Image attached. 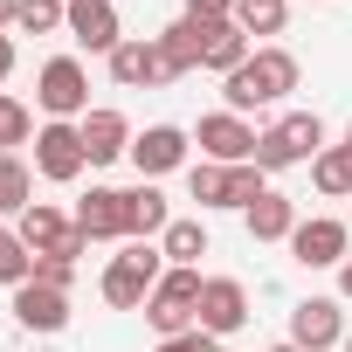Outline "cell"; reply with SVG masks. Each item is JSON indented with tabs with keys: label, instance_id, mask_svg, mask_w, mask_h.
Instances as JSON below:
<instances>
[{
	"label": "cell",
	"instance_id": "obj_34",
	"mask_svg": "<svg viewBox=\"0 0 352 352\" xmlns=\"http://www.w3.org/2000/svg\"><path fill=\"white\" fill-rule=\"evenodd\" d=\"M14 76V35H0V83Z\"/></svg>",
	"mask_w": 352,
	"mask_h": 352
},
{
	"label": "cell",
	"instance_id": "obj_6",
	"mask_svg": "<svg viewBox=\"0 0 352 352\" xmlns=\"http://www.w3.org/2000/svg\"><path fill=\"white\" fill-rule=\"evenodd\" d=\"M83 166H90L83 131L63 124V118H49V124L35 131V173H42V180H56V187H69V180H83Z\"/></svg>",
	"mask_w": 352,
	"mask_h": 352
},
{
	"label": "cell",
	"instance_id": "obj_27",
	"mask_svg": "<svg viewBox=\"0 0 352 352\" xmlns=\"http://www.w3.org/2000/svg\"><path fill=\"white\" fill-rule=\"evenodd\" d=\"M187 194H194L201 208H228V166H214V159L187 166Z\"/></svg>",
	"mask_w": 352,
	"mask_h": 352
},
{
	"label": "cell",
	"instance_id": "obj_12",
	"mask_svg": "<svg viewBox=\"0 0 352 352\" xmlns=\"http://www.w3.org/2000/svg\"><path fill=\"white\" fill-rule=\"evenodd\" d=\"M14 324L21 331H42V338H56L63 324H69V290H56V283H21L14 290Z\"/></svg>",
	"mask_w": 352,
	"mask_h": 352
},
{
	"label": "cell",
	"instance_id": "obj_4",
	"mask_svg": "<svg viewBox=\"0 0 352 352\" xmlns=\"http://www.w3.org/2000/svg\"><path fill=\"white\" fill-rule=\"evenodd\" d=\"M159 276H166V249L124 242V256H111V270H104V304L111 311H145V297H152Z\"/></svg>",
	"mask_w": 352,
	"mask_h": 352
},
{
	"label": "cell",
	"instance_id": "obj_8",
	"mask_svg": "<svg viewBox=\"0 0 352 352\" xmlns=\"http://www.w3.org/2000/svg\"><path fill=\"white\" fill-rule=\"evenodd\" d=\"M290 345L297 352L345 345V297H304V304H290Z\"/></svg>",
	"mask_w": 352,
	"mask_h": 352
},
{
	"label": "cell",
	"instance_id": "obj_40",
	"mask_svg": "<svg viewBox=\"0 0 352 352\" xmlns=\"http://www.w3.org/2000/svg\"><path fill=\"white\" fill-rule=\"evenodd\" d=\"M235 8H249V0H235Z\"/></svg>",
	"mask_w": 352,
	"mask_h": 352
},
{
	"label": "cell",
	"instance_id": "obj_1",
	"mask_svg": "<svg viewBox=\"0 0 352 352\" xmlns=\"http://www.w3.org/2000/svg\"><path fill=\"white\" fill-rule=\"evenodd\" d=\"M290 90H297V56L276 49V42H263L235 76H221V97H228L235 118H242V111H263V104H283Z\"/></svg>",
	"mask_w": 352,
	"mask_h": 352
},
{
	"label": "cell",
	"instance_id": "obj_31",
	"mask_svg": "<svg viewBox=\"0 0 352 352\" xmlns=\"http://www.w3.org/2000/svg\"><path fill=\"white\" fill-rule=\"evenodd\" d=\"M35 283L69 290V283H76V256H56V249H49V256H35Z\"/></svg>",
	"mask_w": 352,
	"mask_h": 352
},
{
	"label": "cell",
	"instance_id": "obj_25",
	"mask_svg": "<svg viewBox=\"0 0 352 352\" xmlns=\"http://www.w3.org/2000/svg\"><path fill=\"white\" fill-rule=\"evenodd\" d=\"M56 28H69V0H21L14 35H56Z\"/></svg>",
	"mask_w": 352,
	"mask_h": 352
},
{
	"label": "cell",
	"instance_id": "obj_19",
	"mask_svg": "<svg viewBox=\"0 0 352 352\" xmlns=\"http://www.w3.org/2000/svg\"><path fill=\"white\" fill-rule=\"evenodd\" d=\"M166 194L152 187V180H138L131 194H124V242H152V235H166Z\"/></svg>",
	"mask_w": 352,
	"mask_h": 352
},
{
	"label": "cell",
	"instance_id": "obj_38",
	"mask_svg": "<svg viewBox=\"0 0 352 352\" xmlns=\"http://www.w3.org/2000/svg\"><path fill=\"white\" fill-rule=\"evenodd\" d=\"M345 352H352V331H345Z\"/></svg>",
	"mask_w": 352,
	"mask_h": 352
},
{
	"label": "cell",
	"instance_id": "obj_35",
	"mask_svg": "<svg viewBox=\"0 0 352 352\" xmlns=\"http://www.w3.org/2000/svg\"><path fill=\"white\" fill-rule=\"evenodd\" d=\"M14 14H21V0H0V35H14Z\"/></svg>",
	"mask_w": 352,
	"mask_h": 352
},
{
	"label": "cell",
	"instance_id": "obj_30",
	"mask_svg": "<svg viewBox=\"0 0 352 352\" xmlns=\"http://www.w3.org/2000/svg\"><path fill=\"white\" fill-rule=\"evenodd\" d=\"M263 194H270V173H263L256 159H249V166H228V208H242V214H249Z\"/></svg>",
	"mask_w": 352,
	"mask_h": 352
},
{
	"label": "cell",
	"instance_id": "obj_21",
	"mask_svg": "<svg viewBox=\"0 0 352 352\" xmlns=\"http://www.w3.org/2000/svg\"><path fill=\"white\" fill-rule=\"evenodd\" d=\"M290 235H297V201L270 187V194L249 208V242H290Z\"/></svg>",
	"mask_w": 352,
	"mask_h": 352
},
{
	"label": "cell",
	"instance_id": "obj_10",
	"mask_svg": "<svg viewBox=\"0 0 352 352\" xmlns=\"http://www.w3.org/2000/svg\"><path fill=\"white\" fill-rule=\"evenodd\" d=\"M345 249H352V228L331 221V214H311V221H297V235H290V256H297L304 270H338Z\"/></svg>",
	"mask_w": 352,
	"mask_h": 352
},
{
	"label": "cell",
	"instance_id": "obj_37",
	"mask_svg": "<svg viewBox=\"0 0 352 352\" xmlns=\"http://www.w3.org/2000/svg\"><path fill=\"white\" fill-rule=\"evenodd\" d=\"M270 352H297V345H290V338H276V345H270Z\"/></svg>",
	"mask_w": 352,
	"mask_h": 352
},
{
	"label": "cell",
	"instance_id": "obj_2",
	"mask_svg": "<svg viewBox=\"0 0 352 352\" xmlns=\"http://www.w3.org/2000/svg\"><path fill=\"white\" fill-rule=\"evenodd\" d=\"M318 152H324V124H318V111H283L276 124L256 131V166H263V173L311 166Z\"/></svg>",
	"mask_w": 352,
	"mask_h": 352
},
{
	"label": "cell",
	"instance_id": "obj_23",
	"mask_svg": "<svg viewBox=\"0 0 352 352\" xmlns=\"http://www.w3.org/2000/svg\"><path fill=\"white\" fill-rule=\"evenodd\" d=\"M159 249H166L173 270H201V256H208V228H201V221H166Z\"/></svg>",
	"mask_w": 352,
	"mask_h": 352
},
{
	"label": "cell",
	"instance_id": "obj_18",
	"mask_svg": "<svg viewBox=\"0 0 352 352\" xmlns=\"http://www.w3.org/2000/svg\"><path fill=\"white\" fill-rule=\"evenodd\" d=\"M14 235H21V242H28L35 256H49V249H63V242L76 235V214H63L56 201H35V208H28V214L14 221Z\"/></svg>",
	"mask_w": 352,
	"mask_h": 352
},
{
	"label": "cell",
	"instance_id": "obj_9",
	"mask_svg": "<svg viewBox=\"0 0 352 352\" xmlns=\"http://www.w3.org/2000/svg\"><path fill=\"white\" fill-rule=\"evenodd\" d=\"M187 145H194V131H180V124H145V131L131 138V166H138V180L180 173V166H187Z\"/></svg>",
	"mask_w": 352,
	"mask_h": 352
},
{
	"label": "cell",
	"instance_id": "obj_11",
	"mask_svg": "<svg viewBox=\"0 0 352 352\" xmlns=\"http://www.w3.org/2000/svg\"><path fill=\"white\" fill-rule=\"evenodd\" d=\"M249 324V290L235 283V276H208L201 283V331L208 338H228V331H242Z\"/></svg>",
	"mask_w": 352,
	"mask_h": 352
},
{
	"label": "cell",
	"instance_id": "obj_36",
	"mask_svg": "<svg viewBox=\"0 0 352 352\" xmlns=\"http://www.w3.org/2000/svg\"><path fill=\"white\" fill-rule=\"evenodd\" d=\"M338 297H345V304H352V256H345V263H338Z\"/></svg>",
	"mask_w": 352,
	"mask_h": 352
},
{
	"label": "cell",
	"instance_id": "obj_17",
	"mask_svg": "<svg viewBox=\"0 0 352 352\" xmlns=\"http://www.w3.org/2000/svg\"><path fill=\"white\" fill-rule=\"evenodd\" d=\"M76 228H83L90 242H124V194H118V187H90V194L76 201Z\"/></svg>",
	"mask_w": 352,
	"mask_h": 352
},
{
	"label": "cell",
	"instance_id": "obj_20",
	"mask_svg": "<svg viewBox=\"0 0 352 352\" xmlns=\"http://www.w3.org/2000/svg\"><path fill=\"white\" fill-rule=\"evenodd\" d=\"M152 42H159V63H166V76H173V83H180L187 69H201V21H187V14H180V21H166Z\"/></svg>",
	"mask_w": 352,
	"mask_h": 352
},
{
	"label": "cell",
	"instance_id": "obj_28",
	"mask_svg": "<svg viewBox=\"0 0 352 352\" xmlns=\"http://www.w3.org/2000/svg\"><path fill=\"white\" fill-rule=\"evenodd\" d=\"M28 138H35V111H28L21 97L0 90V152H14V145H28Z\"/></svg>",
	"mask_w": 352,
	"mask_h": 352
},
{
	"label": "cell",
	"instance_id": "obj_15",
	"mask_svg": "<svg viewBox=\"0 0 352 352\" xmlns=\"http://www.w3.org/2000/svg\"><path fill=\"white\" fill-rule=\"evenodd\" d=\"M69 35H76L90 56H111V49L124 42V21H118L111 0H69Z\"/></svg>",
	"mask_w": 352,
	"mask_h": 352
},
{
	"label": "cell",
	"instance_id": "obj_7",
	"mask_svg": "<svg viewBox=\"0 0 352 352\" xmlns=\"http://www.w3.org/2000/svg\"><path fill=\"white\" fill-rule=\"evenodd\" d=\"M194 145H201V159H214V166H249V159H256V124L235 118V111H208V118L194 124Z\"/></svg>",
	"mask_w": 352,
	"mask_h": 352
},
{
	"label": "cell",
	"instance_id": "obj_24",
	"mask_svg": "<svg viewBox=\"0 0 352 352\" xmlns=\"http://www.w3.org/2000/svg\"><path fill=\"white\" fill-rule=\"evenodd\" d=\"M28 208H35V173H28L14 152H0V214H14V221H21Z\"/></svg>",
	"mask_w": 352,
	"mask_h": 352
},
{
	"label": "cell",
	"instance_id": "obj_5",
	"mask_svg": "<svg viewBox=\"0 0 352 352\" xmlns=\"http://www.w3.org/2000/svg\"><path fill=\"white\" fill-rule=\"evenodd\" d=\"M35 104H42L49 118L76 124V118L90 111V76H83V63H76V56H56V63H42V76H35Z\"/></svg>",
	"mask_w": 352,
	"mask_h": 352
},
{
	"label": "cell",
	"instance_id": "obj_29",
	"mask_svg": "<svg viewBox=\"0 0 352 352\" xmlns=\"http://www.w3.org/2000/svg\"><path fill=\"white\" fill-rule=\"evenodd\" d=\"M235 21H242V35H283L290 0H249V8H235Z\"/></svg>",
	"mask_w": 352,
	"mask_h": 352
},
{
	"label": "cell",
	"instance_id": "obj_26",
	"mask_svg": "<svg viewBox=\"0 0 352 352\" xmlns=\"http://www.w3.org/2000/svg\"><path fill=\"white\" fill-rule=\"evenodd\" d=\"M35 276V249L14 235V228H0V283H8V290H21Z\"/></svg>",
	"mask_w": 352,
	"mask_h": 352
},
{
	"label": "cell",
	"instance_id": "obj_14",
	"mask_svg": "<svg viewBox=\"0 0 352 352\" xmlns=\"http://www.w3.org/2000/svg\"><path fill=\"white\" fill-rule=\"evenodd\" d=\"M76 131H83V152H90V166H111V159H131V124H124V111H83L76 118Z\"/></svg>",
	"mask_w": 352,
	"mask_h": 352
},
{
	"label": "cell",
	"instance_id": "obj_16",
	"mask_svg": "<svg viewBox=\"0 0 352 352\" xmlns=\"http://www.w3.org/2000/svg\"><path fill=\"white\" fill-rule=\"evenodd\" d=\"M249 56H256V49H249L242 21H201V69H214V76H235Z\"/></svg>",
	"mask_w": 352,
	"mask_h": 352
},
{
	"label": "cell",
	"instance_id": "obj_22",
	"mask_svg": "<svg viewBox=\"0 0 352 352\" xmlns=\"http://www.w3.org/2000/svg\"><path fill=\"white\" fill-rule=\"evenodd\" d=\"M311 187H318L324 201H345V194H352V145H324V152L311 159Z\"/></svg>",
	"mask_w": 352,
	"mask_h": 352
},
{
	"label": "cell",
	"instance_id": "obj_33",
	"mask_svg": "<svg viewBox=\"0 0 352 352\" xmlns=\"http://www.w3.org/2000/svg\"><path fill=\"white\" fill-rule=\"evenodd\" d=\"M187 21H235V0H187Z\"/></svg>",
	"mask_w": 352,
	"mask_h": 352
},
{
	"label": "cell",
	"instance_id": "obj_32",
	"mask_svg": "<svg viewBox=\"0 0 352 352\" xmlns=\"http://www.w3.org/2000/svg\"><path fill=\"white\" fill-rule=\"evenodd\" d=\"M152 352H221V345H214V338H208V331L194 324V331H180V338H159Z\"/></svg>",
	"mask_w": 352,
	"mask_h": 352
},
{
	"label": "cell",
	"instance_id": "obj_3",
	"mask_svg": "<svg viewBox=\"0 0 352 352\" xmlns=\"http://www.w3.org/2000/svg\"><path fill=\"white\" fill-rule=\"evenodd\" d=\"M201 270H173L166 263V276L152 283V297H145V324L159 331V338H180V331H194L201 324Z\"/></svg>",
	"mask_w": 352,
	"mask_h": 352
},
{
	"label": "cell",
	"instance_id": "obj_39",
	"mask_svg": "<svg viewBox=\"0 0 352 352\" xmlns=\"http://www.w3.org/2000/svg\"><path fill=\"white\" fill-rule=\"evenodd\" d=\"M345 145H352V124H345Z\"/></svg>",
	"mask_w": 352,
	"mask_h": 352
},
{
	"label": "cell",
	"instance_id": "obj_13",
	"mask_svg": "<svg viewBox=\"0 0 352 352\" xmlns=\"http://www.w3.org/2000/svg\"><path fill=\"white\" fill-rule=\"evenodd\" d=\"M104 63H111V83L118 90H159V83H173L166 63H159V42H118Z\"/></svg>",
	"mask_w": 352,
	"mask_h": 352
}]
</instances>
